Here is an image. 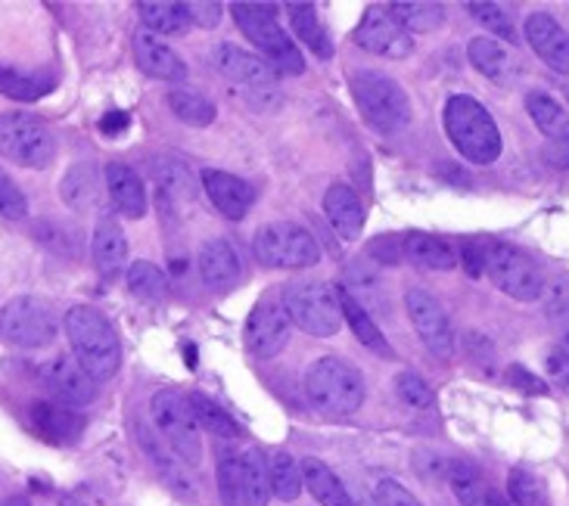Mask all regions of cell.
I'll use <instances>...</instances> for the list:
<instances>
[{
  "mask_svg": "<svg viewBox=\"0 0 569 506\" xmlns=\"http://www.w3.org/2000/svg\"><path fill=\"white\" fill-rule=\"evenodd\" d=\"M66 336L81 370L93 383L112 380L122 367V345L112 330V323L91 305L69 307L66 314Z\"/></svg>",
  "mask_w": 569,
  "mask_h": 506,
  "instance_id": "obj_1",
  "label": "cell"
},
{
  "mask_svg": "<svg viewBox=\"0 0 569 506\" xmlns=\"http://www.w3.org/2000/svg\"><path fill=\"white\" fill-rule=\"evenodd\" d=\"M442 124H446L448 140L455 143V150L473 162V165H492L501 159L505 140L498 124L489 115V109L479 100L467 97V93H455L448 97L446 112H442Z\"/></svg>",
  "mask_w": 569,
  "mask_h": 506,
  "instance_id": "obj_2",
  "label": "cell"
},
{
  "mask_svg": "<svg viewBox=\"0 0 569 506\" xmlns=\"http://www.w3.org/2000/svg\"><path fill=\"white\" fill-rule=\"evenodd\" d=\"M365 376L339 357H321L306 373L308 404L323 416H352L365 404Z\"/></svg>",
  "mask_w": 569,
  "mask_h": 506,
  "instance_id": "obj_3",
  "label": "cell"
},
{
  "mask_svg": "<svg viewBox=\"0 0 569 506\" xmlns=\"http://www.w3.org/2000/svg\"><path fill=\"white\" fill-rule=\"evenodd\" d=\"M352 97L365 122L380 134H399L411 124V100L396 78L380 72H355Z\"/></svg>",
  "mask_w": 569,
  "mask_h": 506,
  "instance_id": "obj_4",
  "label": "cell"
},
{
  "mask_svg": "<svg viewBox=\"0 0 569 506\" xmlns=\"http://www.w3.org/2000/svg\"><path fill=\"white\" fill-rule=\"evenodd\" d=\"M231 13L240 31L247 34L249 41H256V47L268 57V65L278 75H302L306 72V60H302L299 47L292 44L290 38H287V31L280 29L271 7L237 0V3H231Z\"/></svg>",
  "mask_w": 569,
  "mask_h": 506,
  "instance_id": "obj_5",
  "label": "cell"
},
{
  "mask_svg": "<svg viewBox=\"0 0 569 506\" xmlns=\"http://www.w3.org/2000/svg\"><path fill=\"white\" fill-rule=\"evenodd\" d=\"M150 416L153 426L178 461L187 466H197L202 461V432L197 426V416L190 411V401L174 388H159L150 398Z\"/></svg>",
  "mask_w": 569,
  "mask_h": 506,
  "instance_id": "obj_6",
  "label": "cell"
},
{
  "mask_svg": "<svg viewBox=\"0 0 569 506\" xmlns=\"http://www.w3.org/2000/svg\"><path fill=\"white\" fill-rule=\"evenodd\" d=\"M280 298H283V307L290 314L292 326H299L308 336L330 338L339 333V326H342V307H339L337 286L321 283V280L290 283Z\"/></svg>",
  "mask_w": 569,
  "mask_h": 506,
  "instance_id": "obj_7",
  "label": "cell"
},
{
  "mask_svg": "<svg viewBox=\"0 0 569 506\" xmlns=\"http://www.w3.org/2000/svg\"><path fill=\"white\" fill-rule=\"evenodd\" d=\"M252 252L264 267H283V271H302L321 261L318 240L302 224H292V221L264 224L262 231L252 236Z\"/></svg>",
  "mask_w": 569,
  "mask_h": 506,
  "instance_id": "obj_8",
  "label": "cell"
},
{
  "mask_svg": "<svg viewBox=\"0 0 569 506\" xmlns=\"http://www.w3.org/2000/svg\"><path fill=\"white\" fill-rule=\"evenodd\" d=\"M0 153L22 169H47L57 159V138L34 115L3 112L0 115Z\"/></svg>",
  "mask_w": 569,
  "mask_h": 506,
  "instance_id": "obj_9",
  "label": "cell"
},
{
  "mask_svg": "<svg viewBox=\"0 0 569 506\" xmlns=\"http://www.w3.org/2000/svg\"><path fill=\"white\" fill-rule=\"evenodd\" d=\"M486 274L492 276L498 290L517 302H539L545 295V276L539 264L526 255L520 246L510 243H486Z\"/></svg>",
  "mask_w": 569,
  "mask_h": 506,
  "instance_id": "obj_10",
  "label": "cell"
},
{
  "mask_svg": "<svg viewBox=\"0 0 569 506\" xmlns=\"http://www.w3.org/2000/svg\"><path fill=\"white\" fill-rule=\"evenodd\" d=\"M57 330H60L57 314L44 298L16 295L0 307V333L19 348H44L57 338Z\"/></svg>",
  "mask_w": 569,
  "mask_h": 506,
  "instance_id": "obj_11",
  "label": "cell"
},
{
  "mask_svg": "<svg viewBox=\"0 0 569 506\" xmlns=\"http://www.w3.org/2000/svg\"><path fill=\"white\" fill-rule=\"evenodd\" d=\"M405 307L415 323L417 336L430 348L432 357L451 361L455 357V330H451V321H448L446 307L439 305V298L420 286H411L405 292Z\"/></svg>",
  "mask_w": 569,
  "mask_h": 506,
  "instance_id": "obj_12",
  "label": "cell"
},
{
  "mask_svg": "<svg viewBox=\"0 0 569 506\" xmlns=\"http://www.w3.org/2000/svg\"><path fill=\"white\" fill-rule=\"evenodd\" d=\"M292 333V321L283 307V298L280 295H264L262 302H256V307L249 311L247 321V348L256 357H278L287 342H290Z\"/></svg>",
  "mask_w": 569,
  "mask_h": 506,
  "instance_id": "obj_13",
  "label": "cell"
},
{
  "mask_svg": "<svg viewBox=\"0 0 569 506\" xmlns=\"http://www.w3.org/2000/svg\"><path fill=\"white\" fill-rule=\"evenodd\" d=\"M355 44L383 60H405L415 53V34L401 29L386 10H368L355 29Z\"/></svg>",
  "mask_w": 569,
  "mask_h": 506,
  "instance_id": "obj_14",
  "label": "cell"
},
{
  "mask_svg": "<svg viewBox=\"0 0 569 506\" xmlns=\"http://www.w3.org/2000/svg\"><path fill=\"white\" fill-rule=\"evenodd\" d=\"M41 383L53 395V401H60L66 407H84L97 398V383L81 370L76 357H66V354L47 361L41 367Z\"/></svg>",
  "mask_w": 569,
  "mask_h": 506,
  "instance_id": "obj_15",
  "label": "cell"
},
{
  "mask_svg": "<svg viewBox=\"0 0 569 506\" xmlns=\"http://www.w3.org/2000/svg\"><path fill=\"white\" fill-rule=\"evenodd\" d=\"M202 190H206V196L212 200L218 212L231 217V221H243L249 215V209L256 205V190L231 171L206 169L202 171Z\"/></svg>",
  "mask_w": 569,
  "mask_h": 506,
  "instance_id": "obj_16",
  "label": "cell"
},
{
  "mask_svg": "<svg viewBox=\"0 0 569 506\" xmlns=\"http://www.w3.org/2000/svg\"><path fill=\"white\" fill-rule=\"evenodd\" d=\"M526 41L539 53V60L555 69L557 75H569V34L560 29L551 13H532L526 19Z\"/></svg>",
  "mask_w": 569,
  "mask_h": 506,
  "instance_id": "obj_17",
  "label": "cell"
},
{
  "mask_svg": "<svg viewBox=\"0 0 569 506\" xmlns=\"http://www.w3.org/2000/svg\"><path fill=\"white\" fill-rule=\"evenodd\" d=\"M29 416L34 432L50 445H76L84 435V416L60 401H38V404H31Z\"/></svg>",
  "mask_w": 569,
  "mask_h": 506,
  "instance_id": "obj_18",
  "label": "cell"
},
{
  "mask_svg": "<svg viewBox=\"0 0 569 506\" xmlns=\"http://www.w3.org/2000/svg\"><path fill=\"white\" fill-rule=\"evenodd\" d=\"M138 442L143 447V454L153 463V469L162 476V482L169 485L171 492L178 494L181 500H197V478L190 476V466L184 461H178L169 447L162 445L156 435H150L143 426H138Z\"/></svg>",
  "mask_w": 569,
  "mask_h": 506,
  "instance_id": "obj_19",
  "label": "cell"
},
{
  "mask_svg": "<svg viewBox=\"0 0 569 506\" xmlns=\"http://www.w3.org/2000/svg\"><path fill=\"white\" fill-rule=\"evenodd\" d=\"M134 57L150 78H159V81H184L187 78V62L153 31L140 29L134 34Z\"/></svg>",
  "mask_w": 569,
  "mask_h": 506,
  "instance_id": "obj_20",
  "label": "cell"
},
{
  "mask_svg": "<svg viewBox=\"0 0 569 506\" xmlns=\"http://www.w3.org/2000/svg\"><path fill=\"white\" fill-rule=\"evenodd\" d=\"M218 69L231 81H240L252 91H271L278 84V72L268 65V60H259L256 53H247L240 47L221 44L218 47Z\"/></svg>",
  "mask_w": 569,
  "mask_h": 506,
  "instance_id": "obj_21",
  "label": "cell"
},
{
  "mask_svg": "<svg viewBox=\"0 0 569 506\" xmlns=\"http://www.w3.org/2000/svg\"><path fill=\"white\" fill-rule=\"evenodd\" d=\"M323 215L330 217L342 243H355L365 231V205L349 184H333L323 193Z\"/></svg>",
  "mask_w": 569,
  "mask_h": 506,
  "instance_id": "obj_22",
  "label": "cell"
},
{
  "mask_svg": "<svg viewBox=\"0 0 569 506\" xmlns=\"http://www.w3.org/2000/svg\"><path fill=\"white\" fill-rule=\"evenodd\" d=\"M200 274L206 280V286L212 290H233L243 276V264H240V255L237 249L228 243V240H206L200 249Z\"/></svg>",
  "mask_w": 569,
  "mask_h": 506,
  "instance_id": "obj_23",
  "label": "cell"
},
{
  "mask_svg": "<svg viewBox=\"0 0 569 506\" xmlns=\"http://www.w3.org/2000/svg\"><path fill=\"white\" fill-rule=\"evenodd\" d=\"M107 178V190L112 205L122 212L124 217H143L147 215V190H143V181L140 174L131 165H122V162H112L103 171Z\"/></svg>",
  "mask_w": 569,
  "mask_h": 506,
  "instance_id": "obj_24",
  "label": "cell"
},
{
  "mask_svg": "<svg viewBox=\"0 0 569 506\" xmlns=\"http://www.w3.org/2000/svg\"><path fill=\"white\" fill-rule=\"evenodd\" d=\"M93 261H97V271L100 274H119L128 261V240H124L122 224L116 221V215H100L97 217V227H93Z\"/></svg>",
  "mask_w": 569,
  "mask_h": 506,
  "instance_id": "obj_25",
  "label": "cell"
},
{
  "mask_svg": "<svg viewBox=\"0 0 569 506\" xmlns=\"http://www.w3.org/2000/svg\"><path fill=\"white\" fill-rule=\"evenodd\" d=\"M401 259H408L423 271H455L458 267V252L448 246L446 240L420 231L401 236Z\"/></svg>",
  "mask_w": 569,
  "mask_h": 506,
  "instance_id": "obj_26",
  "label": "cell"
},
{
  "mask_svg": "<svg viewBox=\"0 0 569 506\" xmlns=\"http://www.w3.org/2000/svg\"><path fill=\"white\" fill-rule=\"evenodd\" d=\"M337 295H339V307H342V321L349 323V330L355 333V338H358L368 352L392 357V345L386 342L383 330L373 323V317L368 314V307L361 305V302H358L346 286H337Z\"/></svg>",
  "mask_w": 569,
  "mask_h": 506,
  "instance_id": "obj_27",
  "label": "cell"
},
{
  "mask_svg": "<svg viewBox=\"0 0 569 506\" xmlns=\"http://www.w3.org/2000/svg\"><path fill=\"white\" fill-rule=\"evenodd\" d=\"M299 469H302V488H308V494L321 506H355L352 494L346 492V485L323 461L306 457L299 463Z\"/></svg>",
  "mask_w": 569,
  "mask_h": 506,
  "instance_id": "obj_28",
  "label": "cell"
},
{
  "mask_svg": "<svg viewBox=\"0 0 569 506\" xmlns=\"http://www.w3.org/2000/svg\"><path fill=\"white\" fill-rule=\"evenodd\" d=\"M138 13L143 29L153 34H187L193 26L190 7L178 0H140Z\"/></svg>",
  "mask_w": 569,
  "mask_h": 506,
  "instance_id": "obj_29",
  "label": "cell"
},
{
  "mask_svg": "<svg viewBox=\"0 0 569 506\" xmlns=\"http://www.w3.org/2000/svg\"><path fill=\"white\" fill-rule=\"evenodd\" d=\"M60 196L72 212H91L97 200H100V171H97V165L93 162H76L62 178Z\"/></svg>",
  "mask_w": 569,
  "mask_h": 506,
  "instance_id": "obj_30",
  "label": "cell"
},
{
  "mask_svg": "<svg viewBox=\"0 0 569 506\" xmlns=\"http://www.w3.org/2000/svg\"><path fill=\"white\" fill-rule=\"evenodd\" d=\"M153 181L162 193V200H174L178 205L181 202H190L197 196V184H193V174L187 169V162L174 159V155H156L153 165Z\"/></svg>",
  "mask_w": 569,
  "mask_h": 506,
  "instance_id": "obj_31",
  "label": "cell"
},
{
  "mask_svg": "<svg viewBox=\"0 0 569 506\" xmlns=\"http://www.w3.org/2000/svg\"><path fill=\"white\" fill-rule=\"evenodd\" d=\"M526 112L532 115V122L545 138H551L555 143H569V112L557 103L551 93H526Z\"/></svg>",
  "mask_w": 569,
  "mask_h": 506,
  "instance_id": "obj_32",
  "label": "cell"
},
{
  "mask_svg": "<svg viewBox=\"0 0 569 506\" xmlns=\"http://www.w3.org/2000/svg\"><path fill=\"white\" fill-rule=\"evenodd\" d=\"M386 13L392 16L408 34H430L446 22V10L430 0H396L386 7Z\"/></svg>",
  "mask_w": 569,
  "mask_h": 506,
  "instance_id": "obj_33",
  "label": "cell"
},
{
  "mask_svg": "<svg viewBox=\"0 0 569 506\" xmlns=\"http://www.w3.org/2000/svg\"><path fill=\"white\" fill-rule=\"evenodd\" d=\"M271 478H268V461L259 451H247L240 457V504L243 506H268Z\"/></svg>",
  "mask_w": 569,
  "mask_h": 506,
  "instance_id": "obj_34",
  "label": "cell"
},
{
  "mask_svg": "<svg viewBox=\"0 0 569 506\" xmlns=\"http://www.w3.org/2000/svg\"><path fill=\"white\" fill-rule=\"evenodd\" d=\"M467 57L473 62L479 75H486L489 81H510V72H513V62H510V53L505 47L498 44L495 38H486L479 34L467 44Z\"/></svg>",
  "mask_w": 569,
  "mask_h": 506,
  "instance_id": "obj_35",
  "label": "cell"
},
{
  "mask_svg": "<svg viewBox=\"0 0 569 506\" xmlns=\"http://www.w3.org/2000/svg\"><path fill=\"white\" fill-rule=\"evenodd\" d=\"M446 482L455 500L461 506H486V494H489V485L479 473L473 463L467 461H451L446 469Z\"/></svg>",
  "mask_w": 569,
  "mask_h": 506,
  "instance_id": "obj_36",
  "label": "cell"
},
{
  "mask_svg": "<svg viewBox=\"0 0 569 506\" xmlns=\"http://www.w3.org/2000/svg\"><path fill=\"white\" fill-rule=\"evenodd\" d=\"M187 401H190V411H193V416H197V426H200V432H209L212 438L224 442V445L240 435V429H237V423L231 419V414H228L224 407H218L212 398H206L202 392H193Z\"/></svg>",
  "mask_w": 569,
  "mask_h": 506,
  "instance_id": "obj_37",
  "label": "cell"
},
{
  "mask_svg": "<svg viewBox=\"0 0 569 506\" xmlns=\"http://www.w3.org/2000/svg\"><path fill=\"white\" fill-rule=\"evenodd\" d=\"M50 88H53V78L31 75V72L16 69V65H3L0 62V93L16 100V103H34L44 93H50Z\"/></svg>",
  "mask_w": 569,
  "mask_h": 506,
  "instance_id": "obj_38",
  "label": "cell"
},
{
  "mask_svg": "<svg viewBox=\"0 0 569 506\" xmlns=\"http://www.w3.org/2000/svg\"><path fill=\"white\" fill-rule=\"evenodd\" d=\"M290 13H292V31L299 34V41L318 57V60H330L333 57V41L327 38V31L318 22V16H315V7H308V3H290Z\"/></svg>",
  "mask_w": 569,
  "mask_h": 506,
  "instance_id": "obj_39",
  "label": "cell"
},
{
  "mask_svg": "<svg viewBox=\"0 0 569 506\" xmlns=\"http://www.w3.org/2000/svg\"><path fill=\"white\" fill-rule=\"evenodd\" d=\"M169 107L190 128H209L218 115L216 103L209 97H202L197 91H181V88L169 93Z\"/></svg>",
  "mask_w": 569,
  "mask_h": 506,
  "instance_id": "obj_40",
  "label": "cell"
},
{
  "mask_svg": "<svg viewBox=\"0 0 569 506\" xmlns=\"http://www.w3.org/2000/svg\"><path fill=\"white\" fill-rule=\"evenodd\" d=\"M268 478H271V494L280 500H296L302 494V469L292 461L287 451H274L268 461Z\"/></svg>",
  "mask_w": 569,
  "mask_h": 506,
  "instance_id": "obj_41",
  "label": "cell"
},
{
  "mask_svg": "<svg viewBox=\"0 0 569 506\" xmlns=\"http://www.w3.org/2000/svg\"><path fill=\"white\" fill-rule=\"evenodd\" d=\"M128 290L147 302H162L169 295V276L162 274V267H156L153 261H134L128 267Z\"/></svg>",
  "mask_w": 569,
  "mask_h": 506,
  "instance_id": "obj_42",
  "label": "cell"
},
{
  "mask_svg": "<svg viewBox=\"0 0 569 506\" xmlns=\"http://www.w3.org/2000/svg\"><path fill=\"white\" fill-rule=\"evenodd\" d=\"M508 500L513 506H551L548 488L532 469L513 466L508 476Z\"/></svg>",
  "mask_w": 569,
  "mask_h": 506,
  "instance_id": "obj_43",
  "label": "cell"
},
{
  "mask_svg": "<svg viewBox=\"0 0 569 506\" xmlns=\"http://www.w3.org/2000/svg\"><path fill=\"white\" fill-rule=\"evenodd\" d=\"M396 398L408 407V411H415V414H432V407H436V395H432L430 383L415 373V370H401L399 376H396Z\"/></svg>",
  "mask_w": 569,
  "mask_h": 506,
  "instance_id": "obj_44",
  "label": "cell"
},
{
  "mask_svg": "<svg viewBox=\"0 0 569 506\" xmlns=\"http://www.w3.org/2000/svg\"><path fill=\"white\" fill-rule=\"evenodd\" d=\"M467 13L473 16L479 26H486L492 34H498L501 41H508V44H520V34H517V29H513V19H510L505 7H498V3H486V0H473V3H467Z\"/></svg>",
  "mask_w": 569,
  "mask_h": 506,
  "instance_id": "obj_45",
  "label": "cell"
},
{
  "mask_svg": "<svg viewBox=\"0 0 569 506\" xmlns=\"http://www.w3.org/2000/svg\"><path fill=\"white\" fill-rule=\"evenodd\" d=\"M218 494H221V504L224 506H240V457L228 454L224 447L218 451Z\"/></svg>",
  "mask_w": 569,
  "mask_h": 506,
  "instance_id": "obj_46",
  "label": "cell"
},
{
  "mask_svg": "<svg viewBox=\"0 0 569 506\" xmlns=\"http://www.w3.org/2000/svg\"><path fill=\"white\" fill-rule=\"evenodd\" d=\"M548 317H551L557 336H560V352L569 357V292L567 290L551 286V295H548Z\"/></svg>",
  "mask_w": 569,
  "mask_h": 506,
  "instance_id": "obj_47",
  "label": "cell"
},
{
  "mask_svg": "<svg viewBox=\"0 0 569 506\" xmlns=\"http://www.w3.org/2000/svg\"><path fill=\"white\" fill-rule=\"evenodd\" d=\"M0 215L10 217V221H22L29 215V202L22 196V190L3 169H0Z\"/></svg>",
  "mask_w": 569,
  "mask_h": 506,
  "instance_id": "obj_48",
  "label": "cell"
},
{
  "mask_svg": "<svg viewBox=\"0 0 569 506\" xmlns=\"http://www.w3.org/2000/svg\"><path fill=\"white\" fill-rule=\"evenodd\" d=\"M377 504L380 506H423L415 494L408 492L396 478H380L377 485Z\"/></svg>",
  "mask_w": 569,
  "mask_h": 506,
  "instance_id": "obj_49",
  "label": "cell"
},
{
  "mask_svg": "<svg viewBox=\"0 0 569 506\" xmlns=\"http://www.w3.org/2000/svg\"><path fill=\"white\" fill-rule=\"evenodd\" d=\"M505 380H508L517 392H523V395H548V383L539 380L536 373H529L523 364H510L508 373H505Z\"/></svg>",
  "mask_w": 569,
  "mask_h": 506,
  "instance_id": "obj_50",
  "label": "cell"
},
{
  "mask_svg": "<svg viewBox=\"0 0 569 506\" xmlns=\"http://www.w3.org/2000/svg\"><path fill=\"white\" fill-rule=\"evenodd\" d=\"M467 354H470V361L482 367V373H492L495 370V348L492 342L486 336H479V333H467Z\"/></svg>",
  "mask_w": 569,
  "mask_h": 506,
  "instance_id": "obj_51",
  "label": "cell"
},
{
  "mask_svg": "<svg viewBox=\"0 0 569 506\" xmlns=\"http://www.w3.org/2000/svg\"><path fill=\"white\" fill-rule=\"evenodd\" d=\"M545 373H548V380H551L555 388L569 395V357L560 348H551V352L545 354Z\"/></svg>",
  "mask_w": 569,
  "mask_h": 506,
  "instance_id": "obj_52",
  "label": "cell"
},
{
  "mask_svg": "<svg viewBox=\"0 0 569 506\" xmlns=\"http://www.w3.org/2000/svg\"><path fill=\"white\" fill-rule=\"evenodd\" d=\"M458 261L463 264L467 276H473V280H477V276L486 274V246L477 243V240H467V243H461Z\"/></svg>",
  "mask_w": 569,
  "mask_h": 506,
  "instance_id": "obj_53",
  "label": "cell"
},
{
  "mask_svg": "<svg viewBox=\"0 0 569 506\" xmlns=\"http://www.w3.org/2000/svg\"><path fill=\"white\" fill-rule=\"evenodd\" d=\"M368 252L377 259V264H399L401 240H392V236H377V240L370 243Z\"/></svg>",
  "mask_w": 569,
  "mask_h": 506,
  "instance_id": "obj_54",
  "label": "cell"
},
{
  "mask_svg": "<svg viewBox=\"0 0 569 506\" xmlns=\"http://www.w3.org/2000/svg\"><path fill=\"white\" fill-rule=\"evenodd\" d=\"M187 7H190L193 22L202 26V29H216L218 22H221V3H216V0H209V3H187Z\"/></svg>",
  "mask_w": 569,
  "mask_h": 506,
  "instance_id": "obj_55",
  "label": "cell"
},
{
  "mask_svg": "<svg viewBox=\"0 0 569 506\" xmlns=\"http://www.w3.org/2000/svg\"><path fill=\"white\" fill-rule=\"evenodd\" d=\"M128 124H131V115H128V112H107V115L100 119V131L112 138V134H122Z\"/></svg>",
  "mask_w": 569,
  "mask_h": 506,
  "instance_id": "obj_56",
  "label": "cell"
},
{
  "mask_svg": "<svg viewBox=\"0 0 569 506\" xmlns=\"http://www.w3.org/2000/svg\"><path fill=\"white\" fill-rule=\"evenodd\" d=\"M486 506H513L508 500V497H505V494H498V492H489L486 494Z\"/></svg>",
  "mask_w": 569,
  "mask_h": 506,
  "instance_id": "obj_57",
  "label": "cell"
},
{
  "mask_svg": "<svg viewBox=\"0 0 569 506\" xmlns=\"http://www.w3.org/2000/svg\"><path fill=\"white\" fill-rule=\"evenodd\" d=\"M0 506H31V500L26 494H13V497H7Z\"/></svg>",
  "mask_w": 569,
  "mask_h": 506,
  "instance_id": "obj_58",
  "label": "cell"
},
{
  "mask_svg": "<svg viewBox=\"0 0 569 506\" xmlns=\"http://www.w3.org/2000/svg\"><path fill=\"white\" fill-rule=\"evenodd\" d=\"M184 354H187V367H197V348H193V345H187Z\"/></svg>",
  "mask_w": 569,
  "mask_h": 506,
  "instance_id": "obj_59",
  "label": "cell"
},
{
  "mask_svg": "<svg viewBox=\"0 0 569 506\" xmlns=\"http://www.w3.org/2000/svg\"><path fill=\"white\" fill-rule=\"evenodd\" d=\"M60 506H84L81 500H76V497H62Z\"/></svg>",
  "mask_w": 569,
  "mask_h": 506,
  "instance_id": "obj_60",
  "label": "cell"
}]
</instances>
